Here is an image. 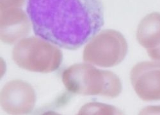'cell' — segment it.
Segmentation results:
<instances>
[{
	"mask_svg": "<svg viewBox=\"0 0 160 115\" xmlns=\"http://www.w3.org/2000/svg\"><path fill=\"white\" fill-rule=\"evenodd\" d=\"M26 13L37 37L69 50L90 41L104 24L102 0H27Z\"/></svg>",
	"mask_w": 160,
	"mask_h": 115,
	"instance_id": "6da1fadb",
	"label": "cell"
},
{
	"mask_svg": "<svg viewBox=\"0 0 160 115\" xmlns=\"http://www.w3.org/2000/svg\"><path fill=\"white\" fill-rule=\"evenodd\" d=\"M140 43L148 48L149 56L160 62V13L153 12L142 22L138 30Z\"/></svg>",
	"mask_w": 160,
	"mask_h": 115,
	"instance_id": "3957f363",
	"label": "cell"
},
{
	"mask_svg": "<svg viewBox=\"0 0 160 115\" xmlns=\"http://www.w3.org/2000/svg\"><path fill=\"white\" fill-rule=\"evenodd\" d=\"M132 81L139 96L146 101H160V62L140 64L132 72Z\"/></svg>",
	"mask_w": 160,
	"mask_h": 115,
	"instance_id": "7a4b0ae2",
	"label": "cell"
}]
</instances>
